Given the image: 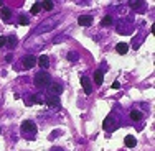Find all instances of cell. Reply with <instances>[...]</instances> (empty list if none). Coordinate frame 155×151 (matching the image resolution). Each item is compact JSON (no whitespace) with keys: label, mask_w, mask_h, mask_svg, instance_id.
<instances>
[{"label":"cell","mask_w":155,"mask_h":151,"mask_svg":"<svg viewBox=\"0 0 155 151\" xmlns=\"http://www.w3.org/2000/svg\"><path fill=\"white\" fill-rule=\"evenodd\" d=\"M51 84V77L48 72L45 71H41V72H38V74L35 76V86L38 87V89H45V87H48Z\"/></svg>","instance_id":"obj_1"},{"label":"cell","mask_w":155,"mask_h":151,"mask_svg":"<svg viewBox=\"0 0 155 151\" xmlns=\"http://www.w3.org/2000/svg\"><path fill=\"white\" fill-rule=\"evenodd\" d=\"M21 131H23V133H35L36 125L33 123L31 120H25L23 123H21Z\"/></svg>","instance_id":"obj_2"},{"label":"cell","mask_w":155,"mask_h":151,"mask_svg":"<svg viewBox=\"0 0 155 151\" xmlns=\"http://www.w3.org/2000/svg\"><path fill=\"white\" fill-rule=\"evenodd\" d=\"M35 64H36V58L33 56V54H27V56H23V66L27 69H31Z\"/></svg>","instance_id":"obj_3"},{"label":"cell","mask_w":155,"mask_h":151,"mask_svg":"<svg viewBox=\"0 0 155 151\" xmlns=\"http://www.w3.org/2000/svg\"><path fill=\"white\" fill-rule=\"evenodd\" d=\"M78 23H79L81 27H91V25H93V17L91 15H81L78 18Z\"/></svg>","instance_id":"obj_4"},{"label":"cell","mask_w":155,"mask_h":151,"mask_svg":"<svg viewBox=\"0 0 155 151\" xmlns=\"http://www.w3.org/2000/svg\"><path fill=\"white\" fill-rule=\"evenodd\" d=\"M81 86H83V89L87 95L93 92V84H91V80L87 79V77H81Z\"/></svg>","instance_id":"obj_5"},{"label":"cell","mask_w":155,"mask_h":151,"mask_svg":"<svg viewBox=\"0 0 155 151\" xmlns=\"http://www.w3.org/2000/svg\"><path fill=\"white\" fill-rule=\"evenodd\" d=\"M48 87H50V94L54 95V97H58V95L63 92V86H61V84H56V82H54V84H50Z\"/></svg>","instance_id":"obj_6"},{"label":"cell","mask_w":155,"mask_h":151,"mask_svg":"<svg viewBox=\"0 0 155 151\" xmlns=\"http://www.w3.org/2000/svg\"><path fill=\"white\" fill-rule=\"evenodd\" d=\"M45 104L50 105V107H60V99L54 97V95H51V97H46L45 99Z\"/></svg>","instance_id":"obj_7"},{"label":"cell","mask_w":155,"mask_h":151,"mask_svg":"<svg viewBox=\"0 0 155 151\" xmlns=\"http://www.w3.org/2000/svg\"><path fill=\"white\" fill-rule=\"evenodd\" d=\"M102 128H104V130H114V128H116V125H114V118L112 117H107V118L104 120V125H102Z\"/></svg>","instance_id":"obj_8"},{"label":"cell","mask_w":155,"mask_h":151,"mask_svg":"<svg viewBox=\"0 0 155 151\" xmlns=\"http://www.w3.org/2000/svg\"><path fill=\"white\" fill-rule=\"evenodd\" d=\"M36 61H38V64H40V68H41V69H46L48 66H50V59H48V56H45V54H41Z\"/></svg>","instance_id":"obj_9"},{"label":"cell","mask_w":155,"mask_h":151,"mask_svg":"<svg viewBox=\"0 0 155 151\" xmlns=\"http://www.w3.org/2000/svg\"><path fill=\"white\" fill-rule=\"evenodd\" d=\"M8 49H13V48L17 46V36L15 35H10V36H7V45H5Z\"/></svg>","instance_id":"obj_10"},{"label":"cell","mask_w":155,"mask_h":151,"mask_svg":"<svg viewBox=\"0 0 155 151\" xmlns=\"http://www.w3.org/2000/svg\"><path fill=\"white\" fill-rule=\"evenodd\" d=\"M124 143H125V146L127 148H134L135 145H137V140H135V136H125V140H124Z\"/></svg>","instance_id":"obj_11"},{"label":"cell","mask_w":155,"mask_h":151,"mask_svg":"<svg viewBox=\"0 0 155 151\" xmlns=\"http://www.w3.org/2000/svg\"><path fill=\"white\" fill-rule=\"evenodd\" d=\"M116 51L119 54H125L129 51V45H127V43H119V45L116 46Z\"/></svg>","instance_id":"obj_12"},{"label":"cell","mask_w":155,"mask_h":151,"mask_svg":"<svg viewBox=\"0 0 155 151\" xmlns=\"http://www.w3.org/2000/svg\"><path fill=\"white\" fill-rule=\"evenodd\" d=\"M102 80H104V74H102L101 71H96V74H94V82H96V86H101Z\"/></svg>","instance_id":"obj_13"},{"label":"cell","mask_w":155,"mask_h":151,"mask_svg":"<svg viewBox=\"0 0 155 151\" xmlns=\"http://www.w3.org/2000/svg\"><path fill=\"white\" fill-rule=\"evenodd\" d=\"M0 17H2L3 20H8V18L12 17V10H10V8H7V7H3V8H2V12H0Z\"/></svg>","instance_id":"obj_14"},{"label":"cell","mask_w":155,"mask_h":151,"mask_svg":"<svg viewBox=\"0 0 155 151\" xmlns=\"http://www.w3.org/2000/svg\"><path fill=\"white\" fill-rule=\"evenodd\" d=\"M130 118L132 120H134V121H137V120H140V118H142V112H140V110H132V112H130Z\"/></svg>","instance_id":"obj_15"},{"label":"cell","mask_w":155,"mask_h":151,"mask_svg":"<svg viewBox=\"0 0 155 151\" xmlns=\"http://www.w3.org/2000/svg\"><path fill=\"white\" fill-rule=\"evenodd\" d=\"M53 7H54V2H51V0H46V2L41 3V8L45 10H53Z\"/></svg>","instance_id":"obj_16"},{"label":"cell","mask_w":155,"mask_h":151,"mask_svg":"<svg viewBox=\"0 0 155 151\" xmlns=\"http://www.w3.org/2000/svg\"><path fill=\"white\" fill-rule=\"evenodd\" d=\"M40 10H41V3H40V2L33 3V7H31V13H33V15H36V13L40 12Z\"/></svg>","instance_id":"obj_17"},{"label":"cell","mask_w":155,"mask_h":151,"mask_svg":"<svg viewBox=\"0 0 155 151\" xmlns=\"http://www.w3.org/2000/svg\"><path fill=\"white\" fill-rule=\"evenodd\" d=\"M110 23H112V17H104V18L101 20V25H102V27H109Z\"/></svg>","instance_id":"obj_18"},{"label":"cell","mask_w":155,"mask_h":151,"mask_svg":"<svg viewBox=\"0 0 155 151\" xmlns=\"http://www.w3.org/2000/svg\"><path fill=\"white\" fill-rule=\"evenodd\" d=\"M33 102H35V104H43V102H45V99H43L40 94H36L35 99H33Z\"/></svg>","instance_id":"obj_19"},{"label":"cell","mask_w":155,"mask_h":151,"mask_svg":"<svg viewBox=\"0 0 155 151\" xmlns=\"http://www.w3.org/2000/svg\"><path fill=\"white\" fill-rule=\"evenodd\" d=\"M20 25H28V17L27 15H21L20 17Z\"/></svg>","instance_id":"obj_20"},{"label":"cell","mask_w":155,"mask_h":151,"mask_svg":"<svg viewBox=\"0 0 155 151\" xmlns=\"http://www.w3.org/2000/svg\"><path fill=\"white\" fill-rule=\"evenodd\" d=\"M7 45V36H0V48Z\"/></svg>","instance_id":"obj_21"},{"label":"cell","mask_w":155,"mask_h":151,"mask_svg":"<svg viewBox=\"0 0 155 151\" xmlns=\"http://www.w3.org/2000/svg\"><path fill=\"white\" fill-rule=\"evenodd\" d=\"M68 59H71V61H76L78 58H76V53H71V54H68Z\"/></svg>","instance_id":"obj_22"},{"label":"cell","mask_w":155,"mask_h":151,"mask_svg":"<svg viewBox=\"0 0 155 151\" xmlns=\"http://www.w3.org/2000/svg\"><path fill=\"white\" fill-rule=\"evenodd\" d=\"M112 89H116V90H117V89H120V84L117 82V80H116V82H112Z\"/></svg>","instance_id":"obj_23"},{"label":"cell","mask_w":155,"mask_h":151,"mask_svg":"<svg viewBox=\"0 0 155 151\" xmlns=\"http://www.w3.org/2000/svg\"><path fill=\"white\" fill-rule=\"evenodd\" d=\"M140 3H142V2H130V5H132V7H139Z\"/></svg>","instance_id":"obj_24"},{"label":"cell","mask_w":155,"mask_h":151,"mask_svg":"<svg viewBox=\"0 0 155 151\" xmlns=\"http://www.w3.org/2000/svg\"><path fill=\"white\" fill-rule=\"evenodd\" d=\"M2 5H3V3H2V0H0V7H2Z\"/></svg>","instance_id":"obj_25"},{"label":"cell","mask_w":155,"mask_h":151,"mask_svg":"<svg viewBox=\"0 0 155 151\" xmlns=\"http://www.w3.org/2000/svg\"><path fill=\"white\" fill-rule=\"evenodd\" d=\"M0 131H2V128H0Z\"/></svg>","instance_id":"obj_26"}]
</instances>
